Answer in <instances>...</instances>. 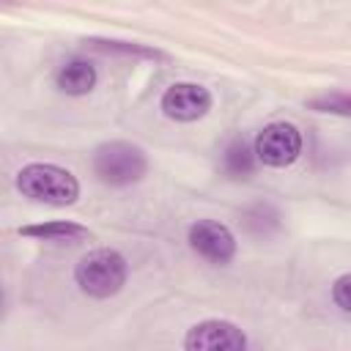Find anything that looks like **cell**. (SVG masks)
Listing matches in <instances>:
<instances>
[{"instance_id":"30bf717a","label":"cell","mask_w":351,"mask_h":351,"mask_svg":"<svg viewBox=\"0 0 351 351\" xmlns=\"http://www.w3.org/2000/svg\"><path fill=\"white\" fill-rule=\"evenodd\" d=\"M255 170V151L247 140L236 137L228 148H225V173L230 178H247Z\"/></svg>"},{"instance_id":"7a4b0ae2","label":"cell","mask_w":351,"mask_h":351,"mask_svg":"<svg viewBox=\"0 0 351 351\" xmlns=\"http://www.w3.org/2000/svg\"><path fill=\"white\" fill-rule=\"evenodd\" d=\"M126 274H129V266L118 250H93L85 258H80L74 269V280L80 291L93 299L115 296L123 288Z\"/></svg>"},{"instance_id":"277c9868","label":"cell","mask_w":351,"mask_h":351,"mask_svg":"<svg viewBox=\"0 0 351 351\" xmlns=\"http://www.w3.org/2000/svg\"><path fill=\"white\" fill-rule=\"evenodd\" d=\"M252 151H255V159L263 162L266 167H288L302 154V134L293 123L274 121L261 129Z\"/></svg>"},{"instance_id":"8fae6325","label":"cell","mask_w":351,"mask_h":351,"mask_svg":"<svg viewBox=\"0 0 351 351\" xmlns=\"http://www.w3.org/2000/svg\"><path fill=\"white\" fill-rule=\"evenodd\" d=\"M348 288H351V277L343 274L335 280L332 285V302L340 307V313H351V299H348Z\"/></svg>"},{"instance_id":"5b68a950","label":"cell","mask_w":351,"mask_h":351,"mask_svg":"<svg viewBox=\"0 0 351 351\" xmlns=\"http://www.w3.org/2000/svg\"><path fill=\"white\" fill-rule=\"evenodd\" d=\"M184 348H189V351H244L247 335L230 321L208 318V321L195 324L186 332Z\"/></svg>"},{"instance_id":"3957f363","label":"cell","mask_w":351,"mask_h":351,"mask_svg":"<svg viewBox=\"0 0 351 351\" xmlns=\"http://www.w3.org/2000/svg\"><path fill=\"white\" fill-rule=\"evenodd\" d=\"M145 170H148V159L143 148L123 140L101 143L93 154V173L101 184H110V186H129L140 181Z\"/></svg>"},{"instance_id":"8992f818","label":"cell","mask_w":351,"mask_h":351,"mask_svg":"<svg viewBox=\"0 0 351 351\" xmlns=\"http://www.w3.org/2000/svg\"><path fill=\"white\" fill-rule=\"evenodd\" d=\"M189 247L206 258L208 263H230L233 255H236V239L230 233V228H225L222 222H214V219H197L192 228H189Z\"/></svg>"},{"instance_id":"6da1fadb","label":"cell","mask_w":351,"mask_h":351,"mask_svg":"<svg viewBox=\"0 0 351 351\" xmlns=\"http://www.w3.org/2000/svg\"><path fill=\"white\" fill-rule=\"evenodd\" d=\"M16 189L36 200V203H49V206H71L80 197V181L58 165L47 162H33L25 165L16 173Z\"/></svg>"},{"instance_id":"52a82bcc","label":"cell","mask_w":351,"mask_h":351,"mask_svg":"<svg viewBox=\"0 0 351 351\" xmlns=\"http://www.w3.org/2000/svg\"><path fill=\"white\" fill-rule=\"evenodd\" d=\"M211 110L208 88L197 82H176L162 93V112L173 121H197Z\"/></svg>"},{"instance_id":"7c38bea8","label":"cell","mask_w":351,"mask_h":351,"mask_svg":"<svg viewBox=\"0 0 351 351\" xmlns=\"http://www.w3.org/2000/svg\"><path fill=\"white\" fill-rule=\"evenodd\" d=\"M313 107H315V110H324V112L335 110V112H340V115H348V96H346V93L324 96V99H315V101H313Z\"/></svg>"},{"instance_id":"ba28073f","label":"cell","mask_w":351,"mask_h":351,"mask_svg":"<svg viewBox=\"0 0 351 351\" xmlns=\"http://www.w3.org/2000/svg\"><path fill=\"white\" fill-rule=\"evenodd\" d=\"M55 82H58V88H60L63 93H69V96H85V93H90L93 85H96V69H93V63L77 58V60H69V63H63V66L58 69Z\"/></svg>"},{"instance_id":"4fadbf2b","label":"cell","mask_w":351,"mask_h":351,"mask_svg":"<svg viewBox=\"0 0 351 351\" xmlns=\"http://www.w3.org/2000/svg\"><path fill=\"white\" fill-rule=\"evenodd\" d=\"M3 307H5V291H3V285H0V313H3Z\"/></svg>"},{"instance_id":"9c48e42d","label":"cell","mask_w":351,"mask_h":351,"mask_svg":"<svg viewBox=\"0 0 351 351\" xmlns=\"http://www.w3.org/2000/svg\"><path fill=\"white\" fill-rule=\"evenodd\" d=\"M19 236H30V239H44V241H82L88 239V228L77 225V222H41V225H25L19 228Z\"/></svg>"}]
</instances>
